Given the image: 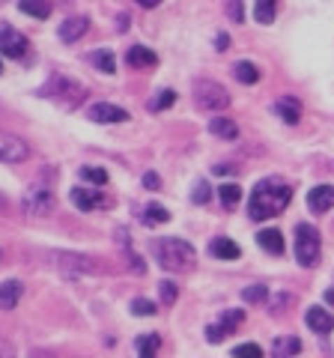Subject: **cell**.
Masks as SVG:
<instances>
[{"instance_id": "obj_25", "label": "cell", "mask_w": 334, "mask_h": 358, "mask_svg": "<svg viewBox=\"0 0 334 358\" xmlns=\"http://www.w3.org/2000/svg\"><path fill=\"white\" fill-rule=\"evenodd\" d=\"M221 203H224L227 209H236L239 200H242V188L239 185H221Z\"/></svg>"}, {"instance_id": "obj_28", "label": "cell", "mask_w": 334, "mask_h": 358, "mask_svg": "<svg viewBox=\"0 0 334 358\" xmlns=\"http://www.w3.org/2000/svg\"><path fill=\"white\" fill-rule=\"evenodd\" d=\"M242 299L248 301V305H263V301L269 299V289H266L263 284H254L248 289H242Z\"/></svg>"}, {"instance_id": "obj_20", "label": "cell", "mask_w": 334, "mask_h": 358, "mask_svg": "<svg viewBox=\"0 0 334 358\" xmlns=\"http://www.w3.org/2000/svg\"><path fill=\"white\" fill-rule=\"evenodd\" d=\"M275 110H277V114L284 117V122H289V126H296V122H298V117H302V108H298V99H293V96H284V99H277Z\"/></svg>"}, {"instance_id": "obj_21", "label": "cell", "mask_w": 334, "mask_h": 358, "mask_svg": "<svg viewBox=\"0 0 334 358\" xmlns=\"http://www.w3.org/2000/svg\"><path fill=\"white\" fill-rule=\"evenodd\" d=\"M209 131H212L215 138H224V141L239 138V126L233 120H227V117H215L212 122H209Z\"/></svg>"}, {"instance_id": "obj_9", "label": "cell", "mask_w": 334, "mask_h": 358, "mask_svg": "<svg viewBox=\"0 0 334 358\" xmlns=\"http://www.w3.org/2000/svg\"><path fill=\"white\" fill-rule=\"evenodd\" d=\"M242 320H245V313H242V310H224L215 326H209V329H206V341H209V343H221L230 331H236V329L242 326Z\"/></svg>"}, {"instance_id": "obj_37", "label": "cell", "mask_w": 334, "mask_h": 358, "mask_svg": "<svg viewBox=\"0 0 334 358\" xmlns=\"http://www.w3.org/2000/svg\"><path fill=\"white\" fill-rule=\"evenodd\" d=\"M227 13H230V18H233V21H242V18H245V9H242L239 3H230Z\"/></svg>"}, {"instance_id": "obj_10", "label": "cell", "mask_w": 334, "mask_h": 358, "mask_svg": "<svg viewBox=\"0 0 334 358\" xmlns=\"http://www.w3.org/2000/svg\"><path fill=\"white\" fill-rule=\"evenodd\" d=\"M307 206H310V212H317V215L334 209V185H317L314 192L307 194Z\"/></svg>"}, {"instance_id": "obj_29", "label": "cell", "mask_w": 334, "mask_h": 358, "mask_svg": "<svg viewBox=\"0 0 334 358\" xmlns=\"http://www.w3.org/2000/svg\"><path fill=\"white\" fill-rule=\"evenodd\" d=\"M254 18H257L260 24H272L275 21V3L272 0H260V3L254 6Z\"/></svg>"}, {"instance_id": "obj_11", "label": "cell", "mask_w": 334, "mask_h": 358, "mask_svg": "<svg viewBox=\"0 0 334 358\" xmlns=\"http://www.w3.org/2000/svg\"><path fill=\"white\" fill-rule=\"evenodd\" d=\"M90 120H96V122H126L129 110H122V108L110 105V102H96L90 108Z\"/></svg>"}, {"instance_id": "obj_1", "label": "cell", "mask_w": 334, "mask_h": 358, "mask_svg": "<svg viewBox=\"0 0 334 358\" xmlns=\"http://www.w3.org/2000/svg\"><path fill=\"white\" fill-rule=\"evenodd\" d=\"M289 200H293V188H289L284 179H277V176L260 179L251 192V200H248V215L254 221L275 218L289 206Z\"/></svg>"}, {"instance_id": "obj_33", "label": "cell", "mask_w": 334, "mask_h": 358, "mask_svg": "<svg viewBox=\"0 0 334 358\" xmlns=\"http://www.w3.org/2000/svg\"><path fill=\"white\" fill-rule=\"evenodd\" d=\"M131 313H135V317H152L155 305L150 299H135V301H131Z\"/></svg>"}, {"instance_id": "obj_30", "label": "cell", "mask_w": 334, "mask_h": 358, "mask_svg": "<svg viewBox=\"0 0 334 358\" xmlns=\"http://www.w3.org/2000/svg\"><path fill=\"white\" fill-rule=\"evenodd\" d=\"M81 176L87 179V182H93V185H105L108 182V173L102 171V167H90V164H87V167H81Z\"/></svg>"}, {"instance_id": "obj_17", "label": "cell", "mask_w": 334, "mask_h": 358, "mask_svg": "<svg viewBox=\"0 0 334 358\" xmlns=\"http://www.w3.org/2000/svg\"><path fill=\"white\" fill-rule=\"evenodd\" d=\"M21 293H24L21 281H3V284H0V310H13L18 305Z\"/></svg>"}, {"instance_id": "obj_4", "label": "cell", "mask_w": 334, "mask_h": 358, "mask_svg": "<svg viewBox=\"0 0 334 358\" xmlns=\"http://www.w3.org/2000/svg\"><path fill=\"white\" fill-rule=\"evenodd\" d=\"M296 260L298 266H314L319 260V233L314 224H298L296 227Z\"/></svg>"}, {"instance_id": "obj_5", "label": "cell", "mask_w": 334, "mask_h": 358, "mask_svg": "<svg viewBox=\"0 0 334 358\" xmlns=\"http://www.w3.org/2000/svg\"><path fill=\"white\" fill-rule=\"evenodd\" d=\"M194 99L203 110H224L230 105V93L218 81H209V78L194 81Z\"/></svg>"}, {"instance_id": "obj_26", "label": "cell", "mask_w": 334, "mask_h": 358, "mask_svg": "<svg viewBox=\"0 0 334 358\" xmlns=\"http://www.w3.org/2000/svg\"><path fill=\"white\" fill-rule=\"evenodd\" d=\"M167 218H170V215H167V209L159 206V203H150L147 209H143V224H150V227H152V224H164Z\"/></svg>"}, {"instance_id": "obj_14", "label": "cell", "mask_w": 334, "mask_h": 358, "mask_svg": "<svg viewBox=\"0 0 334 358\" xmlns=\"http://www.w3.org/2000/svg\"><path fill=\"white\" fill-rule=\"evenodd\" d=\"M72 203L81 209V212H90L96 206H102L105 197L99 194V192H93V188H72Z\"/></svg>"}, {"instance_id": "obj_24", "label": "cell", "mask_w": 334, "mask_h": 358, "mask_svg": "<svg viewBox=\"0 0 334 358\" xmlns=\"http://www.w3.org/2000/svg\"><path fill=\"white\" fill-rule=\"evenodd\" d=\"M233 75H236L242 84H257V81H260V72H257V66H254V63H248V60H242V63H236V66H233Z\"/></svg>"}, {"instance_id": "obj_31", "label": "cell", "mask_w": 334, "mask_h": 358, "mask_svg": "<svg viewBox=\"0 0 334 358\" xmlns=\"http://www.w3.org/2000/svg\"><path fill=\"white\" fill-rule=\"evenodd\" d=\"M173 102H176V93H173V90H161V93L150 102V108H152V110H164V108H170Z\"/></svg>"}, {"instance_id": "obj_22", "label": "cell", "mask_w": 334, "mask_h": 358, "mask_svg": "<svg viewBox=\"0 0 334 358\" xmlns=\"http://www.w3.org/2000/svg\"><path fill=\"white\" fill-rule=\"evenodd\" d=\"M135 346H138V358H155V352L161 350V338L159 334H140Z\"/></svg>"}, {"instance_id": "obj_6", "label": "cell", "mask_w": 334, "mask_h": 358, "mask_svg": "<svg viewBox=\"0 0 334 358\" xmlns=\"http://www.w3.org/2000/svg\"><path fill=\"white\" fill-rule=\"evenodd\" d=\"M54 206H57V200H54V194L48 192V188H30V192L24 194V200H21V209L33 218L48 215Z\"/></svg>"}, {"instance_id": "obj_41", "label": "cell", "mask_w": 334, "mask_h": 358, "mask_svg": "<svg viewBox=\"0 0 334 358\" xmlns=\"http://www.w3.org/2000/svg\"><path fill=\"white\" fill-rule=\"evenodd\" d=\"M0 69H3V63H0Z\"/></svg>"}, {"instance_id": "obj_16", "label": "cell", "mask_w": 334, "mask_h": 358, "mask_svg": "<svg viewBox=\"0 0 334 358\" xmlns=\"http://www.w3.org/2000/svg\"><path fill=\"white\" fill-rule=\"evenodd\" d=\"M126 63L135 66V69H143V66H155L159 57H155V51L143 48V45H131V48L126 51Z\"/></svg>"}, {"instance_id": "obj_38", "label": "cell", "mask_w": 334, "mask_h": 358, "mask_svg": "<svg viewBox=\"0 0 334 358\" xmlns=\"http://www.w3.org/2000/svg\"><path fill=\"white\" fill-rule=\"evenodd\" d=\"M143 185H147V188H159L161 182H159V176H155V173H147V176H143Z\"/></svg>"}, {"instance_id": "obj_32", "label": "cell", "mask_w": 334, "mask_h": 358, "mask_svg": "<svg viewBox=\"0 0 334 358\" xmlns=\"http://www.w3.org/2000/svg\"><path fill=\"white\" fill-rule=\"evenodd\" d=\"M233 358H263V350L257 343H242L233 350Z\"/></svg>"}, {"instance_id": "obj_15", "label": "cell", "mask_w": 334, "mask_h": 358, "mask_svg": "<svg viewBox=\"0 0 334 358\" xmlns=\"http://www.w3.org/2000/svg\"><path fill=\"white\" fill-rule=\"evenodd\" d=\"M298 352H302V341L293 338V334H281L272 343V358H293Z\"/></svg>"}, {"instance_id": "obj_27", "label": "cell", "mask_w": 334, "mask_h": 358, "mask_svg": "<svg viewBox=\"0 0 334 358\" xmlns=\"http://www.w3.org/2000/svg\"><path fill=\"white\" fill-rule=\"evenodd\" d=\"M93 63L102 69L105 75H114L117 72V60H114V54H110L108 48H102V51H96V57H93Z\"/></svg>"}, {"instance_id": "obj_23", "label": "cell", "mask_w": 334, "mask_h": 358, "mask_svg": "<svg viewBox=\"0 0 334 358\" xmlns=\"http://www.w3.org/2000/svg\"><path fill=\"white\" fill-rule=\"evenodd\" d=\"M18 9L24 15H33V18H48L51 15V3H45V0H24V3H18Z\"/></svg>"}, {"instance_id": "obj_18", "label": "cell", "mask_w": 334, "mask_h": 358, "mask_svg": "<svg viewBox=\"0 0 334 358\" xmlns=\"http://www.w3.org/2000/svg\"><path fill=\"white\" fill-rule=\"evenodd\" d=\"M209 254L218 257V260H236V257H239V245L233 239H227V236H218V239L209 242Z\"/></svg>"}, {"instance_id": "obj_2", "label": "cell", "mask_w": 334, "mask_h": 358, "mask_svg": "<svg viewBox=\"0 0 334 358\" xmlns=\"http://www.w3.org/2000/svg\"><path fill=\"white\" fill-rule=\"evenodd\" d=\"M152 257L159 260L161 268H167V272H188L197 260L191 245H188L185 239H173V236L170 239H155L152 242Z\"/></svg>"}, {"instance_id": "obj_40", "label": "cell", "mask_w": 334, "mask_h": 358, "mask_svg": "<svg viewBox=\"0 0 334 358\" xmlns=\"http://www.w3.org/2000/svg\"><path fill=\"white\" fill-rule=\"evenodd\" d=\"M138 3H140L143 9H152V6H159V0H138Z\"/></svg>"}, {"instance_id": "obj_13", "label": "cell", "mask_w": 334, "mask_h": 358, "mask_svg": "<svg viewBox=\"0 0 334 358\" xmlns=\"http://www.w3.org/2000/svg\"><path fill=\"white\" fill-rule=\"evenodd\" d=\"M87 27H90V18L87 15H75V18H66L63 21V27H60V39L63 42H75V39H81Z\"/></svg>"}, {"instance_id": "obj_39", "label": "cell", "mask_w": 334, "mask_h": 358, "mask_svg": "<svg viewBox=\"0 0 334 358\" xmlns=\"http://www.w3.org/2000/svg\"><path fill=\"white\" fill-rule=\"evenodd\" d=\"M30 358H57V355H51L48 350H33V352H30Z\"/></svg>"}, {"instance_id": "obj_12", "label": "cell", "mask_w": 334, "mask_h": 358, "mask_svg": "<svg viewBox=\"0 0 334 358\" xmlns=\"http://www.w3.org/2000/svg\"><path fill=\"white\" fill-rule=\"evenodd\" d=\"M305 322H307V326L314 329L317 334H328V331L334 329V317H331L326 308H307Z\"/></svg>"}, {"instance_id": "obj_3", "label": "cell", "mask_w": 334, "mask_h": 358, "mask_svg": "<svg viewBox=\"0 0 334 358\" xmlns=\"http://www.w3.org/2000/svg\"><path fill=\"white\" fill-rule=\"evenodd\" d=\"M39 93L57 99V102H63V105H81L84 96H87V87L81 81H75V78H69V75H51V81L42 84Z\"/></svg>"}, {"instance_id": "obj_34", "label": "cell", "mask_w": 334, "mask_h": 358, "mask_svg": "<svg viewBox=\"0 0 334 358\" xmlns=\"http://www.w3.org/2000/svg\"><path fill=\"white\" fill-rule=\"evenodd\" d=\"M159 296H161L164 305H173L180 293H176V284H173V281H161V284H159Z\"/></svg>"}, {"instance_id": "obj_7", "label": "cell", "mask_w": 334, "mask_h": 358, "mask_svg": "<svg viewBox=\"0 0 334 358\" xmlns=\"http://www.w3.org/2000/svg\"><path fill=\"white\" fill-rule=\"evenodd\" d=\"M30 155L27 141H21L18 134H9V131H0V162L6 164H18Z\"/></svg>"}, {"instance_id": "obj_19", "label": "cell", "mask_w": 334, "mask_h": 358, "mask_svg": "<svg viewBox=\"0 0 334 358\" xmlns=\"http://www.w3.org/2000/svg\"><path fill=\"white\" fill-rule=\"evenodd\" d=\"M257 242H260L263 251H269V254H284V236H281V230L266 227V230H260Z\"/></svg>"}, {"instance_id": "obj_8", "label": "cell", "mask_w": 334, "mask_h": 358, "mask_svg": "<svg viewBox=\"0 0 334 358\" xmlns=\"http://www.w3.org/2000/svg\"><path fill=\"white\" fill-rule=\"evenodd\" d=\"M0 51L6 54V57H24L27 54V36L24 33H18L13 24H0Z\"/></svg>"}, {"instance_id": "obj_35", "label": "cell", "mask_w": 334, "mask_h": 358, "mask_svg": "<svg viewBox=\"0 0 334 358\" xmlns=\"http://www.w3.org/2000/svg\"><path fill=\"white\" fill-rule=\"evenodd\" d=\"M191 200H194V203H206V200H209V185L203 182V179H200V182L194 185V194H191Z\"/></svg>"}, {"instance_id": "obj_36", "label": "cell", "mask_w": 334, "mask_h": 358, "mask_svg": "<svg viewBox=\"0 0 334 358\" xmlns=\"http://www.w3.org/2000/svg\"><path fill=\"white\" fill-rule=\"evenodd\" d=\"M0 358H15V350H13V343H9L3 334H0Z\"/></svg>"}]
</instances>
